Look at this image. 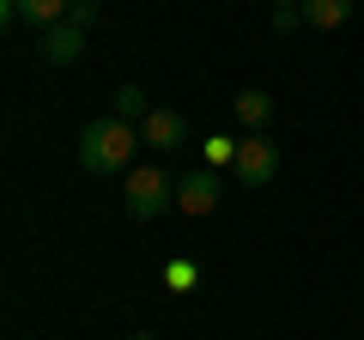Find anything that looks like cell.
<instances>
[{"mask_svg":"<svg viewBox=\"0 0 364 340\" xmlns=\"http://www.w3.org/2000/svg\"><path fill=\"white\" fill-rule=\"evenodd\" d=\"M134 146H146L140 134H134V122H85V134H79V164L91 170V176H109V170H128L134 164Z\"/></svg>","mask_w":364,"mask_h":340,"instance_id":"1","label":"cell"},{"mask_svg":"<svg viewBox=\"0 0 364 340\" xmlns=\"http://www.w3.org/2000/svg\"><path fill=\"white\" fill-rule=\"evenodd\" d=\"M176 201V183H170L158 164H134V176H128V213L134 219H158V213Z\"/></svg>","mask_w":364,"mask_h":340,"instance_id":"2","label":"cell"},{"mask_svg":"<svg viewBox=\"0 0 364 340\" xmlns=\"http://www.w3.org/2000/svg\"><path fill=\"white\" fill-rule=\"evenodd\" d=\"M231 176L243 188H267L273 176H279V146L267 140V134H249V140H237V164H231Z\"/></svg>","mask_w":364,"mask_h":340,"instance_id":"3","label":"cell"},{"mask_svg":"<svg viewBox=\"0 0 364 340\" xmlns=\"http://www.w3.org/2000/svg\"><path fill=\"white\" fill-rule=\"evenodd\" d=\"M176 207L195 213V219H200V213H213V207H219V176H213V170L182 176V183H176Z\"/></svg>","mask_w":364,"mask_h":340,"instance_id":"4","label":"cell"},{"mask_svg":"<svg viewBox=\"0 0 364 340\" xmlns=\"http://www.w3.org/2000/svg\"><path fill=\"white\" fill-rule=\"evenodd\" d=\"M79 49H85V25H73V18H61V25L43 31V61L67 67V61H79Z\"/></svg>","mask_w":364,"mask_h":340,"instance_id":"5","label":"cell"},{"mask_svg":"<svg viewBox=\"0 0 364 340\" xmlns=\"http://www.w3.org/2000/svg\"><path fill=\"white\" fill-rule=\"evenodd\" d=\"M140 140L152 146V152H176L182 146V116L176 110H152V116L140 122Z\"/></svg>","mask_w":364,"mask_h":340,"instance_id":"6","label":"cell"},{"mask_svg":"<svg viewBox=\"0 0 364 340\" xmlns=\"http://www.w3.org/2000/svg\"><path fill=\"white\" fill-rule=\"evenodd\" d=\"M231 110H237V122H243L249 134H261V128H267V116H273V97L249 85V92H237V97H231Z\"/></svg>","mask_w":364,"mask_h":340,"instance_id":"7","label":"cell"},{"mask_svg":"<svg viewBox=\"0 0 364 340\" xmlns=\"http://www.w3.org/2000/svg\"><path fill=\"white\" fill-rule=\"evenodd\" d=\"M352 18V0H304V25L316 31H340Z\"/></svg>","mask_w":364,"mask_h":340,"instance_id":"8","label":"cell"},{"mask_svg":"<svg viewBox=\"0 0 364 340\" xmlns=\"http://www.w3.org/2000/svg\"><path fill=\"white\" fill-rule=\"evenodd\" d=\"M152 110H158V104H152V97L140 92V85H122V92L109 97V116H116V122H146Z\"/></svg>","mask_w":364,"mask_h":340,"instance_id":"9","label":"cell"},{"mask_svg":"<svg viewBox=\"0 0 364 340\" xmlns=\"http://www.w3.org/2000/svg\"><path fill=\"white\" fill-rule=\"evenodd\" d=\"M67 6H73V0H18V18H31V25H61L67 18Z\"/></svg>","mask_w":364,"mask_h":340,"instance_id":"10","label":"cell"},{"mask_svg":"<svg viewBox=\"0 0 364 340\" xmlns=\"http://www.w3.org/2000/svg\"><path fill=\"white\" fill-rule=\"evenodd\" d=\"M200 158H207V170L237 164V140H231V134H207V140H200Z\"/></svg>","mask_w":364,"mask_h":340,"instance_id":"11","label":"cell"},{"mask_svg":"<svg viewBox=\"0 0 364 340\" xmlns=\"http://www.w3.org/2000/svg\"><path fill=\"white\" fill-rule=\"evenodd\" d=\"M195 280H200V267L188 262V255H176V262H164V286H170V292H188Z\"/></svg>","mask_w":364,"mask_h":340,"instance_id":"12","label":"cell"},{"mask_svg":"<svg viewBox=\"0 0 364 340\" xmlns=\"http://www.w3.org/2000/svg\"><path fill=\"white\" fill-rule=\"evenodd\" d=\"M304 25V6H273V31L286 37V31H298Z\"/></svg>","mask_w":364,"mask_h":340,"instance_id":"13","label":"cell"},{"mask_svg":"<svg viewBox=\"0 0 364 340\" xmlns=\"http://www.w3.org/2000/svg\"><path fill=\"white\" fill-rule=\"evenodd\" d=\"M67 18H73V25H91V18H97V0H73V6H67Z\"/></svg>","mask_w":364,"mask_h":340,"instance_id":"14","label":"cell"},{"mask_svg":"<svg viewBox=\"0 0 364 340\" xmlns=\"http://www.w3.org/2000/svg\"><path fill=\"white\" fill-rule=\"evenodd\" d=\"M0 18H18V0H0Z\"/></svg>","mask_w":364,"mask_h":340,"instance_id":"15","label":"cell"},{"mask_svg":"<svg viewBox=\"0 0 364 340\" xmlns=\"http://www.w3.org/2000/svg\"><path fill=\"white\" fill-rule=\"evenodd\" d=\"M273 6H304V0H273Z\"/></svg>","mask_w":364,"mask_h":340,"instance_id":"16","label":"cell"},{"mask_svg":"<svg viewBox=\"0 0 364 340\" xmlns=\"http://www.w3.org/2000/svg\"><path fill=\"white\" fill-rule=\"evenodd\" d=\"M134 340H152V334H134Z\"/></svg>","mask_w":364,"mask_h":340,"instance_id":"17","label":"cell"}]
</instances>
